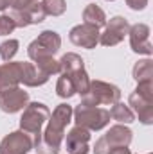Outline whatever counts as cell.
<instances>
[{
    "label": "cell",
    "instance_id": "cell-1",
    "mask_svg": "<svg viewBox=\"0 0 153 154\" xmlns=\"http://www.w3.org/2000/svg\"><path fill=\"white\" fill-rule=\"evenodd\" d=\"M72 109L74 108L67 102H61L54 108L41 133V140L34 147L38 154H60L63 138H65V129L72 122Z\"/></svg>",
    "mask_w": 153,
    "mask_h": 154
},
{
    "label": "cell",
    "instance_id": "cell-2",
    "mask_svg": "<svg viewBox=\"0 0 153 154\" xmlns=\"http://www.w3.org/2000/svg\"><path fill=\"white\" fill-rule=\"evenodd\" d=\"M50 116V109L43 104V102H29L22 113L20 118V131H24L31 140H33V145L36 147L41 140V133H43V127L47 124Z\"/></svg>",
    "mask_w": 153,
    "mask_h": 154
},
{
    "label": "cell",
    "instance_id": "cell-3",
    "mask_svg": "<svg viewBox=\"0 0 153 154\" xmlns=\"http://www.w3.org/2000/svg\"><path fill=\"white\" fill-rule=\"evenodd\" d=\"M130 109L139 116V122L144 125L153 124V81L137 82V88L128 97Z\"/></svg>",
    "mask_w": 153,
    "mask_h": 154
},
{
    "label": "cell",
    "instance_id": "cell-4",
    "mask_svg": "<svg viewBox=\"0 0 153 154\" xmlns=\"http://www.w3.org/2000/svg\"><path fill=\"white\" fill-rule=\"evenodd\" d=\"M121 100V90L106 81H90L88 91L81 97V104L85 106H112Z\"/></svg>",
    "mask_w": 153,
    "mask_h": 154
},
{
    "label": "cell",
    "instance_id": "cell-5",
    "mask_svg": "<svg viewBox=\"0 0 153 154\" xmlns=\"http://www.w3.org/2000/svg\"><path fill=\"white\" fill-rule=\"evenodd\" d=\"M72 120L76 122V125L88 131H101L110 124V111L99 106L79 104L72 109Z\"/></svg>",
    "mask_w": 153,
    "mask_h": 154
},
{
    "label": "cell",
    "instance_id": "cell-6",
    "mask_svg": "<svg viewBox=\"0 0 153 154\" xmlns=\"http://www.w3.org/2000/svg\"><path fill=\"white\" fill-rule=\"evenodd\" d=\"M61 48V36L56 31H43L38 38L33 39L27 47V56L31 61L41 57H54Z\"/></svg>",
    "mask_w": 153,
    "mask_h": 154
},
{
    "label": "cell",
    "instance_id": "cell-7",
    "mask_svg": "<svg viewBox=\"0 0 153 154\" xmlns=\"http://www.w3.org/2000/svg\"><path fill=\"white\" fill-rule=\"evenodd\" d=\"M128 31L130 23L124 16H112L110 20H106L105 31L99 34V43L103 47H115L128 36Z\"/></svg>",
    "mask_w": 153,
    "mask_h": 154
},
{
    "label": "cell",
    "instance_id": "cell-8",
    "mask_svg": "<svg viewBox=\"0 0 153 154\" xmlns=\"http://www.w3.org/2000/svg\"><path fill=\"white\" fill-rule=\"evenodd\" d=\"M9 16L13 18L15 25L20 29L29 27V25H38L41 22H45V18H47L45 11L41 7V2H33L24 9H11Z\"/></svg>",
    "mask_w": 153,
    "mask_h": 154
},
{
    "label": "cell",
    "instance_id": "cell-9",
    "mask_svg": "<svg viewBox=\"0 0 153 154\" xmlns=\"http://www.w3.org/2000/svg\"><path fill=\"white\" fill-rule=\"evenodd\" d=\"M33 149V140L20 129L5 134L0 142V154H29Z\"/></svg>",
    "mask_w": 153,
    "mask_h": 154
},
{
    "label": "cell",
    "instance_id": "cell-10",
    "mask_svg": "<svg viewBox=\"0 0 153 154\" xmlns=\"http://www.w3.org/2000/svg\"><path fill=\"white\" fill-rule=\"evenodd\" d=\"M27 104H29V91H25L20 86L9 88L0 93V109L4 113L13 115V113L24 111Z\"/></svg>",
    "mask_w": 153,
    "mask_h": 154
},
{
    "label": "cell",
    "instance_id": "cell-11",
    "mask_svg": "<svg viewBox=\"0 0 153 154\" xmlns=\"http://www.w3.org/2000/svg\"><path fill=\"white\" fill-rule=\"evenodd\" d=\"M128 36H130V47L135 54H144L148 57L153 54V45L150 41V27L146 23L130 25Z\"/></svg>",
    "mask_w": 153,
    "mask_h": 154
},
{
    "label": "cell",
    "instance_id": "cell-12",
    "mask_svg": "<svg viewBox=\"0 0 153 154\" xmlns=\"http://www.w3.org/2000/svg\"><path fill=\"white\" fill-rule=\"evenodd\" d=\"M99 29L94 27V25H88V23H79L76 27L70 29L69 32V39L72 45L81 47V48H96V45L99 43Z\"/></svg>",
    "mask_w": 153,
    "mask_h": 154
},
{
    "label": "cell",
    "instance_id": "cell-13",
    "mask_svg": "<svg viewBox=\"0 0 153 154\" xmlns=\"http://www.w3.org/2000/svg\"><path fill=\"white\" fill-rule=\"evenodd\" d=\"M63 142H65V151H67V154H88V151H90V147H88L90 131L85 129V127L74 125L65 134Z\"/></svg>",
    "mask_w": 153,
    "mask_h": 154
},
{
    "label": "cell",
    "instance_id": "cell-14",
    "mask_svg": "<svg viewBox=\"0 0 153 154\" xmlns=\"http://www.w3.org/2000/svg\"><path fill=\"white\" fill-rule=\"evenodd\" d=\"M103 140H105V143L108 145L110 151L115 149V147H130V143L133 140V133L128 125L115 124L106 131V134H103Z\"/></svg>",
    "mask_w": 153,
    "mask_h": 154
},
{
    "label": "cell",
    "instance_id": "cell-15",
    "mask_svg": "<svg viewBox=\"0 0 153 154\" xmlns=\"http://www.w3.org/2000/svg\"><path fill=\"white\" fill-rule=\"evenodd\" d=\"M47 81H49V77L41 74L34 63L20 61V84H24L27 88H38V86H43Z\"/></svg>",
    "mask_w": 153,
    "mask_h": 154
},
{
    "label": "cell",
    "instance_id": "cell-16",
    "mask_svg": "<svg viewBox=\"0 0 153 154\" xmlns=\"http://www.w3.org/2000/svg\"><path fill=\"white\" fill-rule=\"evenodd\" d=\"M20 86V61H7L0 65V93Z\"/></svg>",
    "mask_w": 153,
    "mask_h": 154
},
{
    "label": "cell",
    "instance_id": "cell-17",
    "mask_svg": "<svg viewBox=\"0 0 153 154\" xmlns=\"http://www.w3.org/2000/svg\"><path fill=\"white\" fill-rule=\"evenodd\" d=\"M106 14L105 11L97 5V4H88L85 9H83V23H88V25H94L97 29L105 27L106 25Z\"/></svg>",
    "mask_w": 153,
    "mask_h": 154
},
{
    "label": "cell",
    "instance_id": "cell-18",
    "mask_svg": "<svg viewBox=\"0 0 153 154\" xmlns=\"http://www.w3.org/2000/svg\"><path fill=\"white\" fill-rule=\"evenodd\" d=\"M83 68H85V61L76 52H67L60 59V74H74Z\"/></svg>",
    "mask_w": 153,
    "mask_h": 154
},
{
    "label": "cell",
    "instance_id": "cell-19",
    "mask_svg": "<svg viewBox=\"0 0 153 154\" xmlns=\"http://www.w3.org/2000/svg\"><path fill=\"white\" fill-rule=\"evenodd\" d=\"M110 118L115 120L117 124H124V125H128V124L135 122V113L130 109V106H128V104H124V102H121V100H119V102L112 104Z\"/></svg>",
    "mask_w": 153,
    "mask_h": 154
},
{
    "label": "cell",
    "instance_id": "cell-20",
    "mask_svg": "<svg viewBox=\"0 0 153 154\" xmlns=\"http://www.w3.org/2000/svg\"><path fill=\"white\" fill-rule=\"evenodd\" d=\"M132 75L137 82H144V81H153V61L150 57L141 59L133 65Z\"/></svg>",
    "mask_w": 153,
    "mask_h": 154
},
{
    "label": "cell",
    "instance_id": "cell-21",
    "mask_svg": "<svg viewBox=\"0 0 153 154\" xmlns=\"http://www.w3.org/2000/svg\"><path fill=\"white\" fill-rule=\"evenodd\" d=\"M56 95L60 99H70L76 95V88H74V82L72 79L67 75V74H60L58 77V82H56Z\"/></svg>",
    "mask_w": 153,
    "mask_h": 154
},
{
    "label": "cell",
    "instance_id": "cell-22",
    "mask_svg": "<svg viewBox=\"0 0 153 154\" xmlns=\"http://www.w3.org/2000/svg\"><path fill=\"white\" fill-rule=\"evenodd\" d=\"M67 75L72 79V82H74V88H76V95H85L86 91H88V86H90V79H88V74H86V70L83 68V70H77L74 74H67Z\"/></svg>",
    "mask_w": 153,
    "mask_h": 154
},
{
    "label": "cell",
    "instance_id": "cell-23",
    "mask_svg": "<svg viewBox=\"0 0 153 154\" xmlns=\"http://www.w3.org/2000/svg\"><path fill=\"white\" fill-rule=\"evenodd\" d=\"M36 68H38L41 74H45L47 77H52L56 74H60V61L54 59V57H41L34 61Z\"/></svg>",
    "mask_w": 153,
    "mask_h": 154
},
{
    "label": "cell",
    "instance_id": "cell-24",
    "mask_svg": "<svg viewBox=\"0 0 153 154\" xmlns=\"http://www.w3.org/2000/svg\"><path fill=\"white\" fill-rule=\"evenodd\" d=\"M41 7L47 16H61L67 11L65 0H41Z\"/></svg>",
    "mask_w": 153,
    "mask_h": 154
},
{
    "label": "cell",
    "instance_id": "cell-25",
    "mask_svg": "<svg viewBox=\"0 0 153 154\" xmlns=\"http://www.w3.org/2000/svg\"><path fill=\"white\" fill-rule=\"evenodd\" d=\"M18 48H20V41L18 39H5L2 45H0V57L7 63V61H13V57L18 54Z\"/></svg>",
    "mask_w": 153,
    "mask_h": 154
},
{
    "label": "cell",
    "instance_id": "cell-26",
    "mask_svg": "<svg viewBox=\"0 0 153 154\" xmlns=\"http://www.w3.org/2000/svg\"><path fill=\"white\" fill-rule=\"evenodd\" d=\"M16 29L13 18L9 14H0V36H7Z\"/></svg>",
    "mask_w": 153,
    "mask_h": 154
},
{
    "label": "cell",
    "instance_id": "cell-27",
    "mask_svg": "<svg viewBox=\"0 0 153 154\" xmlns=\"http://www.w3.org/2000/svg\"><path fill=\"white\" fill-rule=\"evenodd\" d=\"M126 5L132 11H144L148 5V0H126Z\"/></svg>",
    "mask_w": 153,
    "mask_h": 154
},
{
    "label": "cell",
    "instance_id": "cell-28",
    "mask_svg": "<svg viewBox=\"0 0 153 154\" xmlns=\"http://www.w3.org/2000/svg\"><path fill=\"white\" fill-rule=\"evenodd\" d=\"M108 152H110V149H108V145L105 143L103 136L97 138L96 143H94V154H108Z\"/></svg>",
    "mask_w": 153,
    "mask_h": 154
},
{
    "label": "cell",
    "instance_id": "cell-29",
    "mask_svg": "<svg viewBox=\"0 0 153 154\" xmlns=\"http://www.w3.org/2000/svg\"><path fill=\"white\" fill-rule=\"evenodd\" d=\"M34 0H11V9H24V7H27L29 4H33Z\"/></svg>",
    "mask_w": 153,
    "mask_h": 154
},
{
    "label": "cell",
    "instance_id": "cell-30",
    "mask_svg": "<svg viewBox=\"0 0 153 154\" xmlns=\"http://www.w3.org/2000/svg\"><path fill=\"white\" fill-rule=\"evenodd\" d=\"M108 154H132V151H130L128 147H115V149H112Z\"/></svg>",
    "mask_w": 153,
    "mask_h": 154
},
{
    "label": "cell",
    "instance_id": "cell-31",
    "mask_svg": "<svg viewBox=\"0 0 153 154\" xmlns=\"http://www.w3.org/2000/svg\"><path fill=\"white\" fill-rule=\"evenodd\" d=\"M11 5V0H0V13H4Z\"/></svg>",
    "mask_w": 153,
    "mask_h": 154
},
{
    "label": "cell",
    "instance_id": "cell-32",
    "mask_svg": "<svg viewBox=\"0 0 153 154\" xmlns=\"http://www.w3.org/2000/svg\"><path fill=\"white\" fill-rule=\"evenodd\" d=\"M106 2H114V0H106Z\"/></svg>",
    "mask_w": 153,
    "mask_h": 154
},
{
    "label": "cell",
    "instance_id": "cell-33",
    "mask_svg": "<svg viewBox=\"0 0 153 154\" xmlns=\"http://www.w3.org/2000/svg\"><path fill=\"white\" fill-rule=\"evenodd\" d=\"M34 2H40V0H34Z\"/></svg>",
    "mask_w": 153,
    "mask_h": 154
},
{
    "label": "cell",
    "instance_id": "cell-34",
    "mask_svg": "<svg viewBox=\"0 0 153 154\" xmlns=\"http://www.w3.org/2000/svg\"><path fill=\"white\" fill-rule=\"evenodd\" d=\"M148 154H151V152H148Z\"/></svg>",
    "mask_w": 153,
    "mask_h": 154
}]
</instances>
